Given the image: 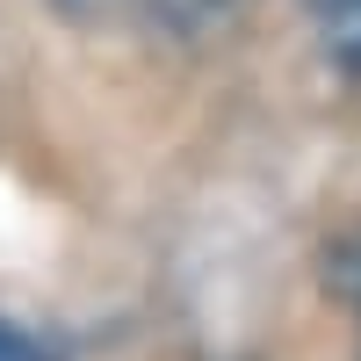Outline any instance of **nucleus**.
I'll return each instance as SVG.
<instances>
[{"instance_id":"7ed1b4c3","label":"nucleus","mask_w":361,"mask_h":361,"mask_svg":"<svg viewBox=\"0 0 361 361\" xmlns=\"http://www.w3.org/2000/svg\"><path fill=\"white\" fill-rule=\"evenodd\" d=\"M0 361H51L37 340H29V333H15V325L8 318H0Z\"/></svg>"},{"instance_id":"f257e3e1","label":"nucleus","mask_w":361,"mask_h":361,"mask_svg":"<svg viewBox=\"0 0 361 361\" xmlns=\"http://www.w3.org/2000/svg\"><path fill=\"white\" fill-rule=\"evenodd\" d=\"M304 15L318 29L325 58H333L340 73H361V0H304Z\"/></svg>"},{"instance_id":"f03ea898","label":"nucleus","mask_w":361,"mask_h":361,"mask_svg":"<svg viewBox=\"0 0 361 361\" xmlns=\"http://www.w3.org/2000/svg\"><path fill=\"white\" fill-rule=\"evenodd\" d=\"M152 8H166V15L180 22V29H202L209 15H224V8H231V0H152Z\"/></svg>"}]
</instances>
